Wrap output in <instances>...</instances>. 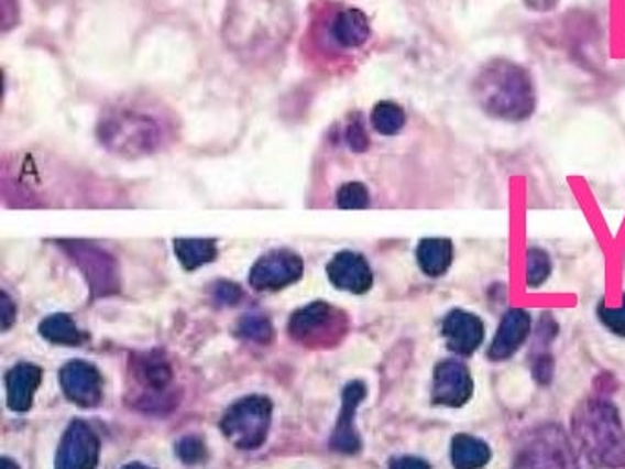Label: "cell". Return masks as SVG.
I'll list each match as a JSON object with an SVG mask.
<instances>
[{
	"mask_svg": "<svg viewBox=\"0 0 625 469\" xmlns=\"http://www.w3.org/2000/svg\"><path fill=\"white\" fill-rule=\"evenodd\" d=\"M479 107L495 120L525 121L536 110V87L527 68L511 59H494L473 81Z\"/></svg>",
	"mask_w": 625,
	"mask_h": 469,
	"instance_id": "6da1fadb",
	"label": "cell"
},
{
	"mask_svg": "<svg viewBox=\"0 0 625 469\" xmlns=\"http://www.w3.org/2000/svg\"><path fill=\"white\" fill-rule=\"evenodd\" d=\"M165 137L164 121L140 107H114L98 123L99 143L120 159H142L156 153Z\"/></svg>",
	"mask_w": 625,
	"mask_h": 469,
	"instance_id": "7a4b0ae2",
	"label": "cell"
},
{
	"mask_svg": "<svg viewBox=\"0 0 625 469\" xmlns=\"http://www.w3.org/2000/svg\"><path fill=\"white\" fill-rule=\"evenodd\" d=\"M270 422V400L264 396H248L231 405L220 422V429L237 448L257 449L268 437Z\"/></svg>",
	"mask_w": 625,
	"mask_h": 469,
	"instance_id": "3957f363",
	"label": "cell"
},
{
	"mask_svg": "<svg viewBox=\"0 0 625 469\" xmlns=\"http://www.w3.org/2000/svg\"><path fill=\"white\" fill-rule=\"evenodd\" d=\"M346 317L327 303H312L290 317V336L305 345H327L340 339Z\"/></svg>",
	"mask_w": 625,
	"mask_h": 469,
	"instance_id": "277c9868",
	"label": "cell"
},
{
	"mask_svg": "<svg viewBox=\"0 0 625 469\" xmlns=\"http://www.w3.org/2000/svg\"><path fill=\"white\" fill-rule=\"evenodd\" d=\"M301 275V257L290 250H274L253 264L250 284L257 292H277L297 283Z\"/></svg>",
	"mask_w": 625,
	"mask_h": 469,
	"instance_id": "5b68a950",
	"label": "cell"
},
{
	"mask_svg": "<svg viewBox=\"0 0 625 469\" xmlns=\"http://www.w3.org/2000/svg\"><path fill=\"white\" fill-rule=\"evenodd\" d=\"M98 459V435L85 422H72L57 449L55 469H94Z\"/></svg>",
	"mask_w": 625,
	"mask_h": 469,
	"instance_id": "8992f818",
	"label": "cell"
},
{
	"mask_svg": "<svg viewBox=\"0 0 625 469\" xmlns=\"http://www.w3.org/2000/svg\"><path fill=\"white\" fill-rule=\"evenodd\" d=\"M473 380L467 366L446 360L437 366L434 374V404L459 410L472 399Z\"/></svg>",
	"mask_w": 625,
	"mask_h": 469,
	"instance_id": "52a82bcc",
	"label": "cell"
},
{
	"mask_svg": "<svg viewBox=\"0 0 625 469\" xmlns=\"http://www.w3.org/2000/svg\"><path fill=\"white\" fill-rule=\"evenodd\" d=\"M61 388L74 404L94 407L103 396V380L96 367L85 361H70L61 369Z\"/></svg>",
	"mask_w": 625,
	"mask_h": 469,
	"instance_id": "ba28073f",
	"label": "cell"
},
{
	"mask_svg": "<svg viewBox=\"0 0 625 469\" xmlns=\"http://www.w3.org/2000/svg\"><path fill=\"white\" fill-rule=\"evenodd\" d=\"M330 283L349 294H365L373 286V270L360 253L341 251L327 266Z\"/></svg>",
	"mask_w": 625,
	"mask_h": 469,
	"instance_id": "9c48e42d",
	"label": "cell"
},
{
	"mask_svg": "<svg viewBox=\"0 0 625 469\" xmlns=\"http://www.w3.org/2000/svg\"><path fill=\"white\" fill-rule=\"evenodd\" d=\"M368 389L362 382H352L343 391V404H341V415L336 424L335 433L330 437V448L338 454L354 455L360 451V437L354 427V415L358 405L365 399Z\"/></svg>",
	"mask_w": 625,
	"mask_h": 469,
	"instance_id": "30bf717a",
	"label": "cell"
},
{
	"mask_svg": "<svg viewBox=\"0 0 625 469\" xmlns=\"http://www.w3.org/2000/svg\"><path fill=\"white\" fill-rule=\"evenodd\" d=\"M442 334L448 349L459 356H472L484 341V325L481 317L457 308L442 323Z\"/></svg>",
	"mask_w": 625,
	"mask_h": 469,
	"instance_id": "8fae6325",
	"label": "cell"
},
{
	"mask_svg": "<svg viewBox=\"0 0 625 469\" xmlns=\"http://www.w3.org/2000/svg\"><path fill=\"white\" fill-rule=\"evenodd\" d=\"M530 316L522 308H512L506 312L503 321H501L500 330L495 334L494 341L490 345V360L501 361L512 358L517 350L522 349V345L527 341L530 334Z\"/></svg>",
	"mask_w": 625,
	"mask_h": 469,
	"instance_id": "7c38bea8",
	"label": "cell"
},
{
	"mask_svg": "<svg viewBox=\"0 0 625 469\" xmlns=\"http://www.w3.org/2000/svg\"><path fill=\"white\" fill-rule=\"evenodd\" d=\"M43 371L33 363H21L13 367L6 377L8 407L15 413H26L32 407L33 394L41 385Z\"/></svg>",
	"mask_w": 625,
	"mask_h": 469,
	"instance_id": "4fadbf2b",
	"label": "cell"
},
{
	"mask_svg": "<svg viewBox=\"0 0 625 469\" xmlns=\"http://www.w3.org/2000/svg\"><path fill=\"white\" fill-rule=\"evenodd\" d=\"M72 255L76 257L79 266L87 275L88 281L92 284L94 290L99 284V295L107 294L112 290L114 283V262L105 255L103 251L96 250L92 246L81 244V242H72Z\"/></svg>",
	"mask_w": 625,
	"mask_h": 469,
	"instance_id": "5bb4252c",
	"label": "cell"
},
{
	"mask_svg": "<svg viewBox=\"0 0 625 469\" xmlns=\"http://www.w3.org/2000/svg\"><path fill=\"white\" fill-rule=\"evenodd\" d=\"M134 371H136V380L142 388V394L149 393V399H156V396L167 399L165 393L173 382V372L164 356L156 355V352L140 356L134 363Z\"/></svg>",
	"mask_w": 625,
	"mask_h": 469,
	"instance_id": "9a60e30c",
	"label": "cell"
},
{
	"mask_svg": "<svg viewBox=\"0 0 625 469\" xmlns=\"http://www.w3.org/2000/svg\"><path fill=\"white\" fill-rule=\"evenodd\" d=\"M330 33L336 43L343 48H360L371 37V24L362 10L351 8V10L341 11L340 15L336 17L330 26Z\"/></svg>",
	"mask_w": 625,
	"mask_h": 469,
	"instance_id": "2e32d148",
	"label": "cell"
},
{
	"mask_svg": "<svg viewBox=\"0 0 625 469\" xmlns=\"http://www.w3.org/2000/svg\"><path fill=\"white\" fill-rule=\"evenodd\" d=\"M417 261L428 277H442L453 262V242L442 237L420 240L417 246Z\"/></svg>",
	"mask_w": 625,
	"mask_h": 469,
	"instance_id": "e0dca14e",
	"label": "cell"
},
{
	"mask_svg": "<svg viewBox=\"0 0 625 469\" xmlns=\"http://www.w3.org/2000/svg\"><path fill=\"white\" fill-rule=\"evenodd\" d=\"M492 460V449L481 438L457 435L451 444V462L456 469H483Z\"/></svg>",
	"mask_w": 625,
	"mask_h": 469,
	"instance_id": "ac0fdd59",
	"label": "cell"
},
{
	"mask_svg": "<svg viewBox=\"0 0 625 469\" xmlns=\"http://www.w3.org/2000/svg\"><path fill=\"white\" fill-rule=\"evenodd\" d=\"M175 255L186 270H197L213 262L219 250L213 239H176Z\"/></svg>",
	"mask_w": 625,
	"mask_h": 469,
	"instance_id": "d6986e66",
	"label": "cell"
},
{
	"mask_svg": "<svg viewBox=\"0 0 625 469\" xmlns=\"http://www.w3.org/2000/svg\"><path fill=\"white\" fill-rule=\"evenodd\" d=\"M39 332L44 339L55 345H79L85 339L79 328L76 327V323L65 314H55V316L43 319Z\"/></svg>",
	"mask_w": 625,
	"mask_h": 469,
	"instance_id": "ffe728a7",
	"label": "cell"
},
{
	"mask_svg": "<svg viewBox=\"0 0 625 469\" xmlns=\"http://www.w3.org/2000/svg\"><path fill=\"white\" fill-rule=\"evenodd\" d=\"M406 112L395 101H380L371 112L373 129L382 137H395L406 127Z\"/></svg>",
	"mask_w": 625,
	"mask_h": 469,
	"instance_id": "44dd1931",
	"label": "cell"
},
{
	"mask_svg": "<svg viewBox=\"0 0 625 469\" xmlns=\"http://www.w3.org/2000/svg\"><path fill=\"white\" fill-rule=\"evenodd\" d=\"M552 272V261L547 251L541 248H530L527 251V284L530 288H538L549 279Z\"/></svg>",
	"mask_w": 625,
	"mask_h": 469,
	"instance_id": "7402d4cb",
	"label": "cell"
},
{
	"mask_svg": "<svg viewBox=\"0 0 625 469\" xmlns=\"http://www.w3.org/2000/svg\"><path fill=\"white\" fill-rule=\"evenodd\" d=\"M371 203L368 187L360 182H349L338 192V206L341 209H365Z\"/></svg>",
	"mask_w": 625,
	"mask_h": 469,
	"instance_id": "603a6c76",
	"label": "cell"
},
{
	"mask_svg": "<svg viewBox=\"0 0 625 469\" xmlns=\"http://www.w3.org/2000/svg\"><path fill=\"white\" fill-rule=\"evenodd\" d=\"M239 334L259 343H268L274 332L268 319L263 316H244L239 323Z\"/></svg>",
	"mask_w": 625,
	"mask_h": 469,
	"instance_id": "cb8c5ba5",
	"label": "cell"
},
{
	"mask_svg": "<svg viewBox=\"0 0 625 469\" xmlns=\"http://www.w3.org/2000/svg\"><path fill=\"white\" fill-rule=\"evenodd\" d=\"M176 454L186 465H198V462H202L206 459L208 451H206V446H204L200 438L186 437L182 438L178 446H176Z\"/></svg>",
	"mask_w": 625,
	"mask_h": 469,
	"instance_id": "d4e9b609",
	"label": "cell"
},
{
	"mask_svg": "<svg viewBox=\"0 0 625 469\" xmlns=\"http://www.w3.org/2000/svg\"><path fill=\"white\" fill-rule=\"evenodd\" d=\"M599 317L605 327L610 328L611 332L625 338V295L622 306H618V308H607L604 303H600Z\"/></svg>",
	"mask_w": 625,
	"mask_h": 469,
	"instance_id": "484cf974",
	"label": "cell"
},
{
	"mask_svg": "<svg viewBox=\"0 0 625 469\" xmlns=\"http://www.w3.org/2000/svg\"><path fill=\"white\" fill-rule=\"evenodd\" d=\"M347 142L351 145L352 151L363 153L369 148V137L365 129H363L362 121H352L349 129H347Z\"/></svg>",
	"mask_w": 625,
	"mask_h": 469,
	"instance_id": "4316f807",
	"label": "cell"
},
{
	"mask_svg": "<svg viewBox=\"0 0 625 469\" xmlns=\"http://www.w3.org/2000/svg\"><path fill=\"white\" fill-rule=\"evenodd\" d=\"M217 295H219L220 301L224 303H237L241 299V288L231 283H220L217 284Z\"/></svg>",
	"mask_w": 625,
	"mask_h": 469,
	"instance_id": "83f0119b",
	"label": "cell"
},
{
	"mask_svg": "<svg viewBox=\"0 0 625 469\" xmlns=\"http://www.w3.org/2000/svg\"><path fill=\"white\" fill-rule=\"evenodd\" d=\"M391 469H431L428 462L417 457H401L391 462Z\"/></svg>",
	"mask_w": 625,
	"mask_h": 469,
	"instance_id": "f1b7e54d",
	"label": "cell"
},
{
	"mask_svg": "<svg viewBox=\"0 0 625 469\" xmlns=\"http://www.w3.org/2000/svg\"><path fill=\"white\" fill-rule=\"evenodd\" d=\"M13 305H11L10 297L8 295L2 294V328L8 330L11 327V323H13Z\"/></svg>",
	"mask_w": 625,
	"mask_h": 469,
	"instance_id": "f546056e",
	"label": "cell"
},
{
	"mask_svg": "<svg viewBox=\"0 0 625 469\" xmlns=\"http://www.w3.org/2000/svg\"><path fill=\"white\" fill-rule=\"evenodd\" d=\"M0 469H19V466L4 457V459L0 460Z\"/></svg>",
	"mask_w": 625,
	"mask_h": 469,
	"instance_id": "4dcf8cb0",
	"label": "cell"
},
{
	"mask_svg": "<svg viewBox=\"0 0 625 469\" xmlns=\"http://www.w3.org/2000/svg\"><path fill=\"white\" fill-rule=\"evenodd\" d=\"M123 469H153V468H149V466L138 465V462H134V465L125 466V468Z\"/></svg>",
	"mask_w": 625,
	"mask_h": 469,
	"instance_id": "1f68e13d",
	"label": "cell"
}]
</instances>
